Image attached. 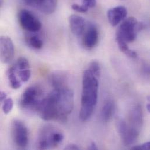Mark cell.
Listing matches in <instances>:
<instances>
[{"label": "cell", "mask_w": 150, "mask_h": 150, "mask_svg": "<svg viewBox=\"0 0 150 150\" xmlns=\"http://www.w3.org/2000/svg\"><path fill=\"white\" fill-rule=\"evenodd\" d=\"M1 60L4 64L10 63L13 59L15 54L14 45L11 39L8 36H2L0 39Z\"/></svg>", "instance_id": "cell-10"}, {"label": "cell", "mask_w": 150, "mask_h": 150, "mask_svg": "<svg viewBox=\"0 0 150 150\" xmlns=\"http://www.w3.org/2000/svg\"><path fill=\"white\" fill-rule=\"evenodd\" d=\"M88 69L97 78L100 75V66L99 62L96 60H93L89 63Z\"/></svg>", "instance_id": "cell-19"}, {"label": "cell", "mask_w": 150, "mask_h": 150, "mask_svg": "<svg viewBox=\"0 0 150 150\" xmlns=\"http://www.w3.org/2000/svg\"><path fill=\"white\" fill-rule=\"evenodd\" d=\"M11 135L16 146L20 149H25L29 143L28 130L25 123L15 119L11 123Z\"/></svg>", "instance_id": "cell-5"}, {"label": "cell", "mask_w": 150, "mask_h": 150, "mask_svg": "<svg viewBox=\"0 0 150 150\" xmlns=\"http://www.w3.org/2000/svg\"><path fill=\"white\" fill-rule=\"evenodd\" d=\"M127 11L125 6H118L110 9L107 12L108 21L112 26H117L126 18Z\"/></svg>", "instance_id": "cell-11"}, {"label": "cell", "mask_w": 150, "mask_h": 150, "mask_svg": "<svg viewBox=\"0 0 150 150\" xmlns=\"http://www.w3.org/2000/svg\"><path fill=\"white\" fill-rule=\"evenodd\" d=\"M18 21L23 29L31 33L37 32L42 28L40 21L27 9H22L19 12Z\"/></svg>", "instance_id": "cell-7"}, {"label": "cell", "mask_w": 150, "mask_h": 150, "mask_svg": "<svg viewBox=\"0 0 150 150\" xmlns=\"http://www.w3.org/2000/svg\"><path fill=\"white\" fill-rule=\"evenodd\" d=\"M7 76L11 88L14 89H19L21 87L22 82L17 75L13 65L9 67L7 71Z\"/></svg>", "instance_id": "cell-15"}, {"label": "cell", "mask_w": 150, "mask_h": 150, "mask_svg": "<svg viewBox=\"0 0 150 150\" xmlns=\"http://www.w3.org/2000/svg\"><path fill=\"white\" fill-rule=\"evenodd\" d=\"M143 71L144 73L150 75V66H144L143 68Z\"/></svg>", "instance_id": "cell-26"}, {"label": "cell", "mask_w": 150, "mask_h": 150, "mask_svg": "<svg viewBox=\"0 0 150 150\" xmlns=\"http://www.w3.org/2000/svg\"><path fill=\"white\" fill-rule=\"evenodd\" d=\"M2 109L6 115L9 113L13 106V101L12 98H8L2 103Z\"/></svg>", "instance_id": "cell-20"}, {"label": "cell", "mask_w": 150, "mask_h": 150, "mask_svg": "<svg viewBox=\"0 0 150 150\" xmlns=\"http://www.w3.org/2000/svg\"><path fill=\"white\" fill-rule=\"evenodd\" d=\"M99 83L98 78L88 69L82 75V89L79 110V119L87 121L92 116L98 101Z\"/></svg>", "instance_id": "cell-1"}, {"label": "cell", "mask_w": 150, "mask_h": 150, "mask_svg": "<svg viewBox=\"0 0 150 150\" xmlns=\"http://www.w3.org/2000/svg\"><path fill=\"white\" fill-rule=\"evenodd\" d=\"M117 132L125 146H130L136 143L140 132L132 128L123 119L119 118L116 121Z\"/></svg>", "instance_id": "cell-6"}, {"label": "cell", "mask_w": 150, "mask_h": 150, "mask_svg": "<svg viewBox=\"0 0 150 150\" xmlns=\"http://www.w3.org/2000/svg\"><path fill=\"white\" fill-rule=\"evenodd\" d=\"M23 4L46 15L53 13L57 7V0H21Z\"/></svg>", "instance_id": "cell-8"}, {"label": "cell", "mask_w": 150, "mask_h": 150, "mask_svg": "<svg viewBox=\"0 0 150 150\" xmlns=\"http://www.w3.org/2000/svg\"><path fill=\"white\" fill-rule=\"evenodd\" d=\"M88 149L91 150H98V147H97V146H96V145L95 142H92L91 143V144L89 145V146L88 147Z\"/></svg>", "instance_id": "cell-27"}, {"label": "cell", "mask_w": 150, "mask_h": 150, "mask_svg": "<svg viewBox=\"0 0 150 150\" xmlns=\"http://www.w3.org/2000/svg\"><path fill=\"white\" fill-rule=\"evenodd\" d=\"M26 42L29 46L34 49H40L43 47V40L37 35H28L26 37Z\"/></svg>", "instance_id": "cell-16"}, {"label": "cell", "mask_w": 150, "mask_h": 150, "mask_svg": "<svg viewBox=\"0 0 150 150\" xmlns=\"http://www.w3.org/2000/svg\"><path fill=\"white\" fill-rule=\"evenodd\" d=\"M116 41H117V43L118 45L119 48L122 52H123L126 56L131 58H136L137 57V53L135 51L130 49L126 42H125V41L120 39H116Z\"/></svg>", "instance_id": "cell-17"}, {"label": "cell", "mask_w": 150, "mask_h": 150, "mask_svg": "<svg viewBox=\"0 0 150 150\" xmlns=\"http://www.w3.org/2000/svg\"><path fill=\"white\" fill-rule=\"evenodd\" d=\"M42 89L38 86L28 87L22 93L19 100L20 106L26 110L37 112L38 108L43 98Z\"/></svg>", "instance_id": "cell-3"}, {"label": "cell", "mask_w": 150, "mask_h": 150, "mask_svg": "<svg viewBox=\"0 0 150 150\" xmlns=\"http://www.w3.org/2000/svg\"><path fill=\"white\" fill-rule=\"evenodd\" d=\"M16 73L22 82H26L29 81L31 76L30 68L28 69H19L13 64Z\"/></svg>", "instance_id": "cell-18"}, {"label": "cell", "mask_w": 150, "mask_h": 150, "mask_svg": "<svg viewBox=\"0 0 150 150\" xmlns=\"http://www.w3.org/2000/svg\"><path fill=\"white\" fill-rule=\"evenodd\" d=\"M64 135L62 132L51 125H46L40 130L38 140L37 149L47 150L57 147L63 141Z\"/></svg>", "instance_id": "cell-2"}, {"label": "cell", "mask_w": 150, "mask_h": 150, "mask_svg": "<svg viewBox=\"0 0 150 150\" xmlns=\"http://www.w3.org/2000/svg\"><path fill=\"white\" fill-rule=\"evenodd\" d=\"M138 25L139 22L134 17L125 19L117 30L116 38L123 40L127 43L134 42L139 32Z\"/></svg>", "instance_id": "cell-4"}, {"label": "cell", "mask_w": 150, "mask_h": 150, "mask_svg": "<svg viewBox=\"0 0 150 150\" xmlns=\"http://www.w3.org/2000/svg\"><path fill=\"white\" fill-rule=\"evenodd\" d=\"M115 112V104L112 99L106 100L101 109V118L105 122H109Z\"/></svg>", "instance_id": "cell-14"}, {"label": "cell", "mask_w": 150, "mask_h": 150, "mask_svg": "<svg viewBox=\"0 0 150 150\" xmlns=\"http://www.w3.org/2000/svg\"><path fill=\"white\" fill-rule=\"evenodd\" d=\"M65 150H79V147L75 144H68L64 149Z\"/></svg>", "instance_id": "cell-24"}, {"label": "cell", "mask_w": 150, "mask_h": 150, "mask_svg": "<svg viewBox=\"0 0 150 150\" xmlns=\"http://www.w3.org/2000/svg\"><path fill=\"white\" fill-rule=\"evenodd\" d=\"M143 122V117L142 108L140 105H137L133 107L130 112L128 125L140 133Z\"/></svg>", "instance_id": "cell-12"}, {"label": "cell", "mask_w": 150, "mask_h": 150, "mask_svg": "<svg viewBox=\"0 0 150 150\" xmlns=\"http://www.w3.org/2000/svg\"><path fill=\"white\" fill-rule=\"evenodd\" d=\"M81 37L82 45L85 49L90 50L94 48L99 40V33L96 27L92 23H88Z\"/></svg>", "instance_id": "cell-9"}, {"label": "cell", "mask_w": 150, "mask_h": 150, "mask_svg": "<svg viewBox=\"0 0 150 150\" xmlns=\"http://www.w3.org/2000/svg\"><path fill=\"white\" fill-rule=\"evenodd\" d=\"M146 107H147V110L149 111V112H150V103H148V104L147 105Z\"/></svg>", "instance_id": "cell-28"}, {"label": "cell", "mask_w": 150, "mask_h": 150, "mask_svg": "<svg viewBox=\"0 0 150 150\" xmlns=\"http://www.w3.org/2000/svg\"><path fill=\"white\" fill-rule=\"evenodd\" d=\"M7 98V95L4 91H1L0 92V100L2 103Z\"/></svg>", "instance_id": "cell-25"}, {"label": "cell", "mask_w": 150, "mask_h": 150, "mask_svg": "<svg viewBox=\"0 0 150 150\" xmlns=\"http://www.w3.org/2000/svg\"><path fill=\"white\" fill-rule=\"evenodd\" d=\"M69 23L72 33L76 37H81L86 27L84 18L77 15H72L69 18Z\"/></svg>", "instance_id": "cell-13"}, {"label": "cell", "mask_w": 150, "mask_h": 150, "mask_svg": "<svg viewBox=\"0 0 150 150\" xmlns=\"http://www.w3.org/2000/svg\"><path fill=\"white\" fill-rule=\"evenodd\" d=\"M82 5L88 8H93L96 5V0H82Z\"/></svg>", "instance_id": "cell-23"}, {"label": "cell", "mask_w": 150, "mask_h": 150, "mask_svg": "<svg viewBox=\"0 0 150 150\" xmlns=\"http://www.w3.org/2000/svg\"><path fill=\"white\" fill-rule=\"evenodd\" d=\"M131 149L135 150H150V142L144 143L142 146H134L132 147Z\"/></svg>", "instance_id": "cell-22"}, {"label": "cell", "mask_w": 150, "mask_h": 150, "mask_svg": "<svg viewBox=\"0 0 150 150\" xmlns=\"http://www.w3.org/2000/svg\"><path fill=\"white\" fill-rule=\"evenodd\" d=\"M72 8L78 12H81V13H85L86 12L88 11V8H87L86 6H84L83 5H79V4H73L72 5Z\"/></svg>", "instance_id": "cell-21"}]
</instances>
